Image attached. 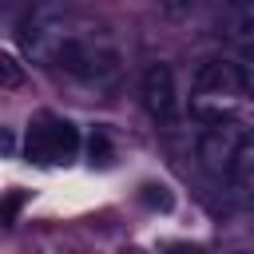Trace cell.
I'll return each instance as SVG.
<instances>
[{"mask_svg": "<svg viewBox=\"0 0 254 254\" xmlns=\"http://www.w3.org/2000/svg\"><path fill=\"white\" fill-rule=\"evenodd\" d=\"M24 151H28V159L40 163V167L67 163V159H75V151H79V131H75V123H67V119L40 115V119L28 127Z\"/></svg>", "mask_w": 254, "mask_h": 254, "instance_id": "7a4b0ae2", "label": "cell"}, {"mask_svg": "<svg viewBox=\"0 0 254 254\" xmlns=\"http://www.w3.org/2000/svg\"><path fill=\"white\" fill-rule=\"evenodd\" d=\"M87 159H91V163H99V167H107V163H111V143H107V135H99V131H95V135L87 139Z\"/></svg>", "mask_w": 254, "mask_h": 254, "instance_id": "9c48e42d", "label": "cell"}, {"mask_svg": "<svg viewBox=\"0 0 254 254\" xmlns=\"http://www.w3.org/2000/svg\"><path fill=\"white\" fill-rule=\"evenodd\" d=\"M16 155V135L12 127H0V159H12Z\"/></svg>", "mask_w": 254, "mask_h": 254, "instance_id": "8fae6325", "label": "cell"}, {"mask_svg": "<svg viewBox=\"0 0 254 254\" xmlns=\"http://www.w3.org/2000/svg\"><path fill=\"white\" fill-rule=\"evenodd\" d=\"M139 87H143V103H147V111L155 119H175V111H179V103H175V71L167 64H151L143 71Z\"/></svg>", "mask_w": 254, "mask_h": 254, "instance_id": "5b68a950", "label": "cell"}, {"mask_svg": "<svg viewBox=\"0 0 254 254\" xmlns=\"http://www.w3.org/2000/svg\"><path fill=\"white\" fill-rule=\"evenodd\" d=\"M71 12L64 8V4H56V0H44V4H36L28 16H24V24H20V44H24V52L32 56V60H40V64H52V52H56V44L71 32Z\"/></svg>", "mask_w": 254, "mask_h": 254, "instance_id": "6da1fadb", "label": "cell"}, {"mask_svg": "<svg viewBox=\"0 0 254 254\" xmlns=\"http://www.w3.org/2000/svg\"><path fill=\"white\" fill-rule=\"evenodd\" d=\"M242 139H246V131H242L238 123H210V127L198 135V159H202V167L222 179Z\"/></svg>", "mask_w": 254, "mask_h": 254, "instance_id": "3957f363", "label": "cell"}, {"mask_svg": "<svg viewBox=\"0 0 254 254\" xmlns=\"http://www.w3.org/2000/svg\"><path fill=\"white\" fill-rule=\"evenodd\" d=\"M163 8H167L171 16H179V20H183V16H194V12H198V8H206V4H202V0H163Z\"/></svg>", "mask_w": 254, "mask_h": 254, "instance_id": "30bf717a", "label": "cell"}, {"mask_svg": "<svg viewBox=\"0 0 254 254\" xmlns=\"http://www.w3.org/2000/svg\"><path fill=\"white\" fill-rule=\"evenodd\" d=\"M167 254H202V246H187V242H175Z\"/></svg>", "mask_w": 254, "mask_h": 254, "instance_id": "7c38bea8", "label": "cell"}, {"mask_svg": "<svg viewBox=\"0 0 254 254\" xmlns=\"http://www.w3.org/2000/svg\"><path fill=\"white\" fill-rule=\"evenodd\" d=\"M0 4H12V0H0Z\"/></svg>", "mask_w": 254, "mask_h": 254, "instance_id": "5bb4252c", "label": "cell"}, {"mask_svg": "<svg viewBox=\"0 0 254 254\" xmlns=\"http://www.w3.org/2000/svg\"><path fill=\"white\" fill-rule=\"evenodd\" d=\"M198 91H214V95H246L250 91V67L246 64H230V60H206L194 71Z\"/></svg>", "mask_w": 254, "mask_h": 254, "instance_id": "277c9868", "label": "cell"}, {"mask_svg": "<svg viewBox=\"0 0 254 254\" xmlns=\"http://www.w3.org/2000/svg\"><path fill=\"white\" fill-rule=\"evenodd\" d=\"M139 198H143V206L163 210V214L175 206V194H171V187H167V183H143V187H139Z\"/></svg>", "mask_w": 254, "mask_h": 254, "instance_id": "8992f818", "label": "cell"}, {"mask_svg": "<svg viewBox=\"0 0 254 254\" xmlns=\"http://www.w3.org/2000/svg\"><path fill=\"white\" fill-rule=\"evenodd\" d=\"M24 83V64L12 52H0V87H20Z\"/></svg>", "mask_w": 254, "mask_h": 254, "instance_id": "ba28073f", "label": "cell"}, {"mask_svg": "<svg viewBox=\"0 0 254 254\" xmlns=\"http://www.w3.org/2000/svg\"><path fill=\"white\" fill-rule=\"evenodd\" d=\"M24 202H28V190H20V187L4 190V194H0V226H16Z\"/></svg>", "mask_w": 254, "mask_h": 254, "instance_id": "52a82bcc", "label": "cell"}, {"mask_svg": "<svg viewBox=\"0 0 254 254\" xmlns=\"http://www.w3.org/2000/svg\"><path fill=\"white\" fill-rule=\"evenodd\" d=\"M127 254H143V250H135V246H131V250H127Z\"/></svg>", "mask_w": 254, "mask_h": 254, "instance_id": "4fadbf2b", "label": "cell"}]
</instances>
